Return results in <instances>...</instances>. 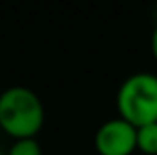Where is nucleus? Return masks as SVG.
Here are the masks:
<instances>
[{"instance_id": "1", "label": "nucleus", "mask_w": 157, "mask_h": 155, "mask_svg": "<svg viewBox=\"0 0 157 155\" xmlns=\"http://www.w3.org/2000/svg\"><path fill=\"white\" fill-rule=\"evenodd\" d=\"M44 119V104L33 89L11 86L0 93V128L15 141L37 139Z\"/></svg>"}, {"instance_id": "2", "label": "nucleus", "mask_w": 157, "mask_h": 155, "mask_svg": "<svg viewBox=\"0 0 157 155\" xmlns=\"http://www.w3.org/2000/svg\"><path fill=\"white\" fill-rule=\"evenodd\" d=\"M119 117L135 128L157 122V75L139 71L119 86L115 97Z\"/></svg>"}, {"instance_id": "3", "label": "nucleus", "mask_w": 157, "mask_h": 155, "mask_svg": "<svg viewBox=\"0 0 157 155\" xmlns=\"http://www.w3.org/2000/svg\"><path fill=\"white\" fill-rule=\"evenodd\" d=\"M99 155H132L137 150V128L124 119H112L99 126L93 139Z\"/></svg>"}, {"instance_id": "4", "label": "nucleus", "mask_w": 157, "mask_h": 155, "mask_svg": "<svg viewBox=\"0 0 157 155\" xmlns=\"http://www.w3.org/2000/svg\"><path fill=\"white\" fill-rule=\"evenodd\" d=\"M137 150L146 155H157V122L137 128Z\"/></svg>"}, {"instance_id": "5", "label": "nucleus", "mask_w": 157, "mask_h": 155, "mask_svg": "<svg viewBox=\"0 0 157 155\" xmlns=\"http://www.w3.org/2000/svg\"><path fill=\"white\" fill-rule=\"evenodd\" d=\"M7 155H42V148L37 139H18L11 144Z\"/></svg>"}, {"instance_id": "6", "label": "nucleus", "mask_w": 157, "mask_h": 155, "mask_svg": "<svg viewBox=\"0 0 157 155\" xmlns=\"http://www.w3.org/2000/svg\"><path fill=\"white\" fill-rule=\"evenodd\" d=\"M150 47H152V55L155 57V60H157V26H155V29L152 31V39H150Z\"/></svg>"}]
</instances>
